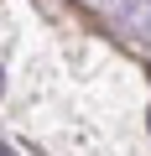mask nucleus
Returning a JSON list of instances; mask_svg holds the SVG:
<instances>
[{"label": "nucleus", "instance_id": "nucleus-1", "mask_svg": "<svg viewBox=\"0 0 151 156\" xmlns=\"http://www.w3.org/2000/svg\"><path fill=\"white\" fill-rule=\"evenodd\" d=\"M0 89H5V73H0Z\"/></svg>", "mask_w": 151, "mask_h": 156}]
</instances>
